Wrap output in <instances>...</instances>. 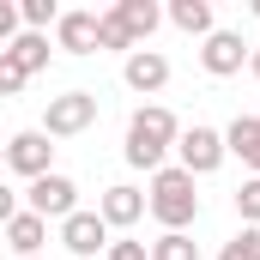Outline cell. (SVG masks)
Masks as SVG:
<instances>
[{"label":"cell","mask_w":260,"mask_h":260,"mask_svg":"<svg viewBox=\"0 0 260 260\" xmlns=\"http://www.w3.org/2000/svg\"><path fill=\"white\" fill-rule=\"evenodd\" d=\"M24 212H37L43 224H49V218H73V212H79V182L61 176V170L37 176V182H30V194H24Z\"/></svg>","instance_id":"4"},{"label":"cell","mask_w":260,"mask_h":260,"mask_svg":"<svg viewBox=\"0 0 260 260\" xmlns=\"http://www.w3.org/2000/svg\"><path fill=\"white\" fill-rule=\"evenodd\" d=\"M170 24L206 43V37L218 30V24H212V0H170Z\"/></svg>","instance_id":"15"},{"label":"cell","mask_w":260,"mask_h":260,"mask_svg":"<svg viewBox=\"0 0 260 260\" xmlns=\"http://www.w3.org/2000/svg\"><path fill=\"white\" fill-rule=\"evenodd\" d=\"M18 212H24V206H18V194H12V188H6V182H0V230H6V224H12V218H18Z\"/></svg>","instance_id":"25"},{"label":"cell","mask_w":260,"mask_h":260,"mask_svg":"<svg viewBox=\"0 0 260 260\" xmlns=\"http://www.w3.org/2000/svg\"><path fill=\"white\" fill-rule=\"evenodd\" d=\"M248 73H254V79H260V49H254V55H248Z\"/></svg>","instance_id":"26"},{"label":"cell","mask_w":260,"mask_h":260,"mask_svg":"<svg viewBox=\"0 0 260 260\" xmlns=\"http://www.w3.org/2000/svg\"><path fill=\"white\" fill-rule=\"evenodd\" d=\"M103 260H151V248H145V242H133V236H121V242H109V248H103Z\"/></svg>","instance_id":"23"},{"label":"cell","mask_w":260,"mask_h":260,"mask_svg":"<svg viewBox=\"0 0 260 260\" xmlns=\"http://www.w3.org/2000/svg\"><path fill=\"white\" fill-rule=\"evenodd\" d=\"M218 260H260V230H248V224H242V230L218 248Z\"/></svg>","instance_id":"20"},{"label":"cell","mask_w":260,"mask_h":260,"mask_svg":"<svg viewBox=\"0 0 260 260\" xmlns=\"http://www.w3.org/2000/svg\"><path fill=\"white\" fill-rule=\"evenodd\" d=\"M0 170H6V145H0Z\"/></svg>","instance_id":"27"},{"label":"cell","mask_w":260,"mask_h":260,"mask_svg":"<svg viewBox=\"0 0 260 260\" xmlns=\"http://www.w3.org/2000/svg\"><path fill=\"white\" fill-rule=\"evenodd\" d=\"M55 43L67 55H91L97 49V12H61L55 18Z\"/></svg>","instance_id":"12"},{"label":"cell","mask_w":260,"mask_h":260,"mask_svg":"<svg viewBox=\"0 0 260 260\" xmlns=\"http://www.w3.org/2000/svg\"><path fill=\"white\" fill-rule=\"evenodd\" d=\"M61 242H67L73 260H97L109 248V224H103L97 212H73V218H61Z\"/></svg>","instance_id":"8"},{"label":"cell","mask_w":260,"mask_h":260,"mask_svg":"<svg viewBox=\"0 0 260 260\" xmlns=\"http://www.w3.org/2000/svg\"><path fill=\"white\" fill-rule=\"evenodd\" d=\"M121 79H127L139 97H151V91H164V85H170V61H164L157 49H133L127 61H121Z\"/></svg>","instance_id":"10"},{"label":"cell","mask_w":260,"mask_h":260,"mask_svg":"<svg viewBox=\"0 0 260 260\" xmlns=\"http://www.w3.org/2000/svg\"><path fill=\"white\" fill-rule=\"evenodd\" d=\"M248 12H254V18H260V0H254V6H248Z\"/></svg>","instance_id":"28"},{"label":"cell","mask_w":260,"mask_h":260,"mask_svg":"<svg viewBox=\"0 0 260 260\" xmlns=\"http://www.w3.org/2000/svg\"><path fill=\"white\" fill-rule=\"evenodd\" d=\"M109 12H115V18L127 24V37L139 43V49H145V43H151V30L164 24V6H157V0H115Z\"/></svg>","instance_id":"11"},{"label":"cell","mask_w":260,"mask_h":260,"mask_svg":"<svg viewBox=\"0 0 260 260\" xmlns=\"http://www.w3.org/2000/svg\"><path fill=\"white\" fill-rule=\"evenodd\" d=\"M145 212L164 224V230H188L200 218V194H194V176L182 164H164L151 176V194H145Z\"/></svg>","instance_id":"2"},{"label":"cell","mask_w":260,"mask_h":260,"mask_svg":"<svg viewBox=\"0 0 260 260\" xmlns=\"http://www.w3.org/2000/svg\"><path fill=\"white\" fill-rule=\"evenodd\" d=\"M97 49H115V55H133L139 43L127 37V24H121L115 12H97Z\"/></svg>","instance_id":"18"},{"label":"cell","mask_w":260,"mask_h":260,"mask_svg":"<svg viewBox=\"0 0 260 260\" xmlns=\"http://www.w3.org/2000/svg\"><path fill=\"white\" fill-rule=\"evenodd\" d=\"M151 260H200V242L188 230H164V236L151 242Z\"/></svg>","instance_id":"17"},{"label":"cell","mask_w":260,"mask_h":260,"mask_svg":"<svg viewBox=\"0 0 260 260\" xmlns=\"http://www.w3.org/2000/svg\"><path fill=\"white\" fill-rule=\"evenodd\" d=\"M97 218H103L109 230H133V224L145 218V194L127 188V182H115V188H103V200H97Z\"/></svg>","instance_id":"9"},{"label":"cell","mask_w":260,"mask_h":260,"mask_svg":"<svg viewBox=\"0 0 260 260\" xmlns=\"http://www.w3.org/2000/svg\"><path fill=\"white\" fill-rule=\"evenodd\" d=\"M224 151L242 157V164L260 176V115H236V121L224 127Z\"/></svg>","instance_id":"13"},{"label":"cell","mask_w":260,"mask_h":260,"mask_svg":"<svg viewBox=\"0 0 260 260\" xmlns=\"http://www.w3.org/2000/svg\"><path fill=\"white\" fill-rule=\"evenodd\" d=\"M182 139V121H176V109H164V103H145V109H133L127 121V164L133 170H164V151Z\"/></svg>","instance_id":"1"},{"label":"cell","mask_w":260,"mask_h":260,"mask_svg":"<svg viewBox=\"0 0 260 260\" xmlns=\"http://www.w3.org/2000/svg\"><path fill=\"white\" fill-rule=\"evenodd\" d=\"M91 127H97V91H61V97H49V109H43V133L49 139H79Z\"/></svg>","instance_id":"3"},{"label":"cell","mask_w":260,"mask_h":260,"mask_svg":"<svg viewBox=\"0 0 260 260\" xmlns=\"http://www.w3.org/2000/svg\"><path fill=\"white\" fill-rule=\"evenodd\" d=\"M176 151H182V170H188V176H212V170L230 157V151H224V133H218V127H200V121L182 127Z\"/></svg>","instance_id":"6"},{"label":"cell","mask_w":260,"mask_h":260,"mask_svg":"<svg viewBox=\"0 0 260 260\" xmlns=\"http://www.w3.org/2000/svg\"><path fill=\"white\" fill-rule=\"evenodd\" d=\"M12 37H18V6H12V0H0V49H6Z\"/></svg>","instance_id":"24"},{"label":"cell","mask_w":260,"mask_h":260,"mask_svg":"<svg viewBox=\"0 0 260 260\" xmlns=\"http://www.w3.org/2000/svg\"><path fill=\"white\" fill-rule=\"evenodd\" d=\"M43 242H49V224H43L37 212H18V218L6 224V248H12L18 260H37V248H43Z\"/></svg>","instance_id":"14"},{"label":"cell","mask_w":260,"mask_h":260,"mask_svg":"<svg viewBox=\"0 0 260 260\" xmlns=\"http://www.w3.org/2000/svg\"><path fill=\"white\" fill-rule=\"evenodd\" d=\"M24 85H30V73H24V67H18L6 49H0V97H18Z\"/></svg>","instance_id":"22"},{"label":"cell","mask_w":260,"mask_h":260,"mask_svg":"<svg viewBox=\"0 0 260 260\" xmlns=\"http://www.w3.org/2000/svg\"><path fill=\"white\" fill-rule=\"evenodd\" d=\"M6 55L24 67V73H43V67H49V37H43V30H18V37L6 43Z\"/></svg>","instance_id":"16"},{"label":"cell","mask_w":260,"mask_h":260,"mask_svg":"<svg viewBox=\"0 0 260 260\" xmlns=\"http://www.w3.org/2000/svg\"><path fill=\"white\" fill-rule=\"evenodd\" d=\"M49 164H55V145H49L43 127H24V133L6 139V170H12V176L37 182V176H49Z\"/></svg>","instance_id":"5"},{"label":"cell","mask_w":260,"mask_h":260,"mask_svg":"<svg viewBox=\"0 0 260 260\" xmlns=\"http://www.w3.org/2000/svg\"><path fill=\"white\" fill-rule=\"evenodd\" d=\"M55 18H61V6H55V0H24V6H18V24H24V30H43V37H49V24H55Z\"/></svg>","instance_id":"19"},{"label":"cell","mask_w":260,"mask_h":260,"mask_svg":"<svg viewBox=\"0 0 260 260\" xmlns=\"http://www.w3.org/2000/svg\"><path fill=\"white\" fill-rule=\"evenodd\" d=\"M236 218H242L248 230H260V176H248V182L236 188Z\"/></svg>","instance_id":"21"},{"label":"cell","mask_w":260,"mask_h":260,"mask_svg":"<svg viewBox=\"0 0 260 260\" xmlns=\"http://www.w3.org/2000/svg\"><path fill=\"white\" fill-rule=\"evenodd\" d=\"M248 43H242V30H212L206 43H200V67L212 73V79H230V73H242L248 67Z\"/></svg>","instance_id":"7"}]
</instances>
